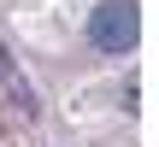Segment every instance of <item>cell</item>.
<instances>
[{
  "mask_svg": "<svg viewBox=\"0 0 159 147\" xmlns=\"http://www.w3.org/2000/svg\"><path fill=\"white\" fill-rule=\"evenodd\" d=\"M142 35V18H136V0H100L89 12V41L100 53H130Z\"/></svg>",
  "mask_w": 159,
  "mask_h": 147,
  "instance_id": "cell-1",
  "label": "cell"
},
{
  "mask_svg": "<svg viewBox=\"0 0 159 147\" xmlns=\"http://www.w3.org/2000/svg\"><path fill=\"white\" fill-rule=\"evenodd\" d=\"M0 82H6V94H12V106H18L24 118H35V112H41V100H35V88L24 82V71H18V59L6 53V41H0Z\"/></svg>",
  "mask_w": 159,
  "mask_h": 147,
  "instance_id": "cell-2",
  "label": "cell"
}]
</instances>
